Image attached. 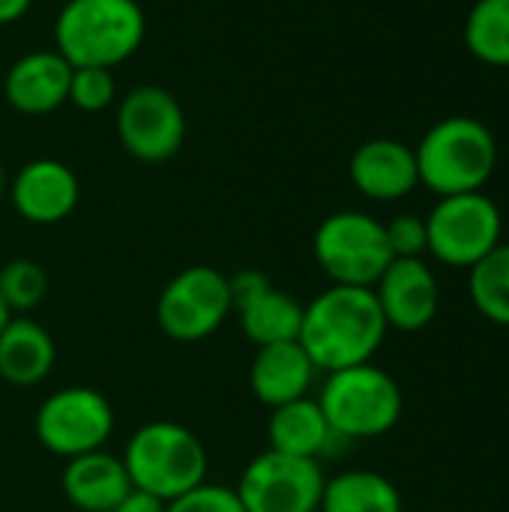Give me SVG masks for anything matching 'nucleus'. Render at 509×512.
Listing matches in <instances>:
<instances>
[{
  "instance_id": "18",
  "label": "nucleus",
  "mask_w": 509,
  "mask_h": 512,
  "mask_svg": "<svg viewBox=\"0 0 509 512\" xmlns=\"http://www.w3.org/2000/svg\"><path fill=\"white\" fill-rule=\"evenodd\" d=\"M60 489L75 510L111 512L132 492V483L123 468V459L96 450L66 459V468L60 474Z\"/></svg>"
},
{
  "instance_id": "3",
  "label": "nucleus",
  "mask_w": 509,
  "mask_h": 512,
  "mask_svg": "<svg viewBox=\"0 0 509 512\" xmlns=\"http://www.w3.org/2000/svg\"><path fill=\"white\" fill-rule=\"evenodd\" d=\"M207 465L204 441L174 420H150L138 426L123 450V468L132 489L165 504L207 483Z\"/></svg>"
},
{
  "instance_id": "27",
  "label": "nucleus",
  "mask_w": 509,
  "mask_h": 512,
  "mask_svg": "<svg viewBox=\"0 0 509 512\" xmlns=\"http://www.w3.org/2000/svg\"><path fill=\"white\" fill-rule=\"evenodd\" d=\"M165 512H246L237 492L231 486H213V483H201L198 489H192L189 495L177 498L168 504Z\"/></svg>"
},
{
  "instance_id": "29",
  "label": "nucleus",
  "mask_w": 509,
  "mask_h": 512,
  "mask_svg": "<svg viewBox=\"0 0 509 512\" xmlns=\"http://www.w3.org/2000/svg\"><path fill=\"white\" fill-rule=\"evenodd\" d=\"M168 510V504L165 501H159V498H153V495H147V492H138V489H132L117 507L111 512H165Z\"/></svg>"
},
{
  "instance_id": "9",
  "label": "nucleus",
  "mask_w": 509,
  "mask_h": 512,
  "mask_svg": "<svg viewBox=\"0 0 509 512\" xmlns=\"http://www.w3.org/2000/svg\"><path fill=\"white\" fill-rule=\"evenodd\" d=\"M231 312L228 276L207 264L180 270L156 300L159 330L183 345L213 336Z\"/></svg>"
},
{
  "instance_id": "32",
  "label": "nucleus",
  "mask_w": 509,
  "mask_h": 512,
  "mask_svg": "<svg viewBox=\"0 0 509 512\" xmlns=\"http://www.w3.org/2000/svg\"><path fill=\"white\" fill-rule=\"evenodd\" d=\"M6 171H3V162H0V201H3V195H6Z\"/></svg>"
},
{
  "instance_id": "13",
  "label": "nucleus",
  "mask_w": 509,
  "mask_h": 512,
  "mask_svg": "<svg viewBox=\"0 0 509 512\" xmlns=\"http://www.w3.org/2000/svg\"><path fill=\"white\" fill-rule=\"evenodd\" d=\"M78 177L60 159H33L9 183L15 213L33 225H57L78 207Z\"/></svg>"
},
{
  "instance_id": "31",
  "label": "nucleus",
  "mask_w": 509,
  "mask_h": 512,
  "mask_svg": "<svg viewBox=\"0 0 509 512\" xmlns=\"http://www.w3.org/2000/svg\"><path fill=\"white\" fill-rule=\"evenodd\" d=\"M9 318H12V312L6 309V303H3V297H0V330L9 324Z\"/></svg>"
},
{
  "instance_id": "5",
  "label": "nucleus",
  "mask_w": 509,
  "mask_h": 512,
  "mask_svg": "<svg viewBox=\"0 0 509 512\" xmlns=\"http://www.w3.org/2000/svg\"><path fill=\"white\" fill-rule=\"evenodd\" d=\"M315 399L330 429L345 441H369L387 435L405 408L402 387L375 363L330 372Z\"/></svg>"
},
{
  "instance_id": "21",
  "label": "nucleus",
  "mask_w": 509,
  "mask_h": 512,
  "mask_svg": "<svg viewBox=\"0 0 509 512\" xmlns=\"http://www.w3.org/2000/svg\"><path fill=\"white\" fill-rule=\"evenodd\" d=\"M318 512H402V495L384 474L351 468L327 477Z\"/></svg>"
},
{
  "instance_id": "2",
  "label": "nucleus",
  "mask_w": 509,
  "mask_h": 512,
  "mask_svg": "<svg viewBox=\"0 0 509 512\" xmlns=\"http://www.w3.org/2000/svg\"><path fill=\"white\" fill-rule=\"evenodd\" d=\"M147 33L138 0H66L54 21L57 54L72 66L114 69L129 60Z\"/></svg>"
},
{
  "instance_id": "15",
  "label": "nucleus",
  "mask_w": 509,
  "mask_h": 512,
  "mask_svg": "<svg viewBox=\"0 0 509 512\" xmlns=\"http://www.w3.org/2000/svg\"><path fill=\"white\" fill-rule=\"evenodd\" d=\"M69 78L72 66L57 51H30L9 66L3 93L15 111L39 117L57 111L69 99Z\"/></svg>"
},
{
  "instance_id": "1",
  "label": "nucleus",
  "mask_w": 509,
  "mask_h": 512,
  "mask_svg": "<svg viewBox=\"0 0 509 512\" xmlns=\"http://www.w3.org/2000/svg\"><path fill=\"white\" fill-rule=\"evenodd\" d=\"M387 321L372 288L330 285L312 303L303 306L300 345L318 372L372 363L387 339Z\"/></svg>"
},
{
  "instance_id": "8",
  "label": "nucleus",
  "mask_w": 509,
  "mask_h": 512,
  "mask_svg": "<svg viewBox=\"0 0 509 512\" xmlns=\"http://www.w3.org/2000/svg\"><path fill=\"white\" fill-rule=\"evenodd\" d=\"M33 432L36 441L60 459L96 453L105 450L114 435V408L93 387H63L36 408Z\"/></svg>"
},
{
  "instance_id": "19",
  "label": "nucleus",
  "mask_w": 509,
  "mask_h": 512,
  "mask_svg": "<svg viewBox=\"0 0 509 512\" xmlns=\"http://www.w3.org/2000/svg\"><path fill=\"white\" fill-rule=\"evenodd\" d=\"M57 360L54 336L27 315H12L0 330V378L12 387L42 384Z\"/></svg>"
},
{
  "instance_id": "24",
  "label": "nucleus",
  "mask_w": 509,
  "mask_h": 512,
  "mask_svg": "<svg viewBox=\"0 0 509 512\" xmlns=\"http://www.w3.org/2000/svg\"><path fill=\"white\" fill-rule=\"evenodd\" d=\"M48 294L45 270L30 258H15L0 267V297L12 315L33 312Z\"/></svg>"
},
{
  "instance_id": "20",
  "label": "nucleus",
  "mask_w": 509,
  "mask_h": 512,
  "mask_svg": "<svg viewBox=\"0 0 509 512\" xmlns=\"http://www.w3.org/2000/svg\"><path fill=\"white\" fill-rule=\"evenodd\" d=\"M243 336L255 345H279V342H297L303 327V303L276 285H270L264 294L249 300L237 309Z\"/></svg>"
},
{
  "instance_id": "6",
  "label": "nucleus",
  "mask_w": 509,
  "mask_h": 512,
  "mask_svg": "<svg viewBox=\"0 0 509 512\" xmlns=\"http://www.w3.org/2000/svg\"><path fill=\"white\" fill-rule=\"evenodd\" d=\"M312 252L333 285L354 288H372L393 261L384 222L360 210L330 213L315 228Z\"/></svg>"
},
{
  "instance_id": "14",
  "label": "nucleus",
  "mask_w": 509,
  "mask_h": 512,
  "mask_svg": "<svg viewBox=\"0 0 509 512\" xmlns=\"http://www.w3.org/2000/svg\"><path fill=\"white\" fill-rule=\"evenodd\" d=\"M348 177L354 189L372 201H399L420 186L414 147L396 138L363 141L348 162Z\"/></svg>"
},
{
  "instance_id": "11",
  "label": "nucleus",
  "mask_w": 509,
  "mask_h": 512,
  "mask_svg": "<svg viewBox=\"0 0 509 512\" xmlns=\"http://www.w3.org/2000/svg\"><path fill=\"white\" fill-rule=\"evenodd\" d=\"M117 138L123 150L147 165L177 156L186 138V117L180 102L159 84L132 87L117 105Z\"/></svg>"
},
{
  "instance_id": "12",
  "label": "nucleus",
  "mask_w": 509,
  "mask_h": 512,
  "mask_svg": "<svg viewBox=\"0 0 509 512\" xmlns=\"http://www.w3.org/2000/svg\"><path fill=\"white\" fill-rule=\"evenodd\" d=\"M372 291L387 327L399 333L426 330L441 306L438 279L423 258H393Z\"/></svg>"
},
{
  "instance_id": "30",
  "label": "nucleus",
  "mask_w": 509,
  "mask_h": 512,
  "mask_svg": "<svg viewBox=\"0 0 509 512\" xmlns=\"http://www.w3.org/2000/svg\"><path fill=\"white\" fill-rule=\"evenodd\" d=\"M33 0H0V24H12L18 21L27 9H30Z\"/></svg>"
},
{
  "instance_id": "25",
  "label": "nucleus",
  "mask_w": 509,
  "mask_h": 512,
  "mask_svg": "<svg viewBox=\"0 0 509 512\" xmlns=\"http://www.w3.org/2000/svg\"><path fill=\"white\" fill-rule=\"evenodd\" d=\"M117 96V81L111 75V69H99V66H78L72 69L69 78V99L75 108L81 111H105Z\"/></svg>"
},
{
  "instance_id": "28",
  "label": "nucleus",
  "mask_w": 509,
  "mask_h": 512,
  "mask_svg": "<svg viewBox=\"0 0 509 512\" xmlns=\"http://www.w3.org/2000/svg\"><path fill=\"white\" fill-rule=\"evenodd\" d=\"M273 282L261 273V270H240L234 276H228V291H231V306L234 312L240 306H246L249 300H255L258 294H264Z\"/></svg>"
},
{
  "instance_id": "17",
  "label": "nucleus",
  "mask_w": 509,
  "mask_h": 512,
  "mask_svg": "<svg viewBox=\"0 0 509 512\" xmlns=\"http://www.w3.org/2000/svg\"><path fill=\"white\" fill-rule=\"evenodd\" d=\"M267 441L270 450L300 459H315V462L333 456L336 444H351L330 429L318 399L312 396L273 408L267 417Z\"/></svg>"
},
{
  "instance_id": "4",
  "label": "nucleus",
  "mask_w": 509,
  "mask_h": 512,
  "mask_svg": "<svg viewBox=\"0 0 509 512\" xmlns=\"http://www.w3.org/2000/svg\"><path fill=\"white\" fill-rule=\"evenodd\" d=\"M420 183L438 198L483 192L498 168L495 132L477 117H444L414 147Z\"/></svg>"
},
{
  "instance_id": "22",
  "label": "nucleus",
  "mask_w": 509,
  "mask_h": 512,
  "mask_svg": "<svg viewBox=\"0 0 509 512\" xmlns=\"http://www.w3.org/2000/svg\"><path fill=\"white\" fill-rule=\"evenodd\" d=\"M468 51L495 69H509V0H477L465 18Z\"/></svg>"
},
{
  "instance_id": "23",
  "label": "nucleus",
  "mask_w": 509,
  "mask_h": 512,
  "mask_svg": "<svg viewBox=\"0 0 509 512\" xmlns=\"http://www.w3.org/2000/svg\"><path fill=\"white\" fill-rule=\"evenodd\" d=\"M468 294L486 321L509 327V243H498L468 270Z\"/></svg>"
},
{
  "instance_id": "16",
  "label": "nucleus",
  "mask_w": 509,
  "mask_h": 512,
  "mask_svg": "<svg viewBox=\"0 0 509 512\" xmlns=\"http://www.w3.org/2000/svg\"><path fill=\"white\" fill-rule=\"evenodd\" d=\"M315 363L303 351L300 342H279L264 345L255 351L249 366V390L264 408H279L297 402L312 393L315 384Z\"/></svg>"
},
{
  "instance_id": "26",
  "label": "nucleus",
  "mask_w": 509,
  "mask_h": 512,
  "mask_svg": "<svg viewBox=\"0 0 509 512\" xmlns=\"http://www.w3.org/2000/svg\"><path fill=\"white\" fill-rule=\"evenodd\" d=\"M384 231H387L393 258H423L429 252V234H426L423 216H414V213L393 216L390 222H384Z\"/></svg>"
},
{
  "instance_id": "10",
  "label": "nucleus",
  "mask_w": 509,
  "mask_h": 512,
  "mask_svg": "<svg viewBox=\"0 0 509 512\" xmlns=\"http://www.w3.org/2000/svg\"><path fill=\"white\" fill-rule=\"evenodd\" d=\"M324 483L321 462L267 447L243 468L234 492L246 512H318Z\"/></svg>"
},
{
  "instance_id": "7",
  "label": "nucleus",
  "mask_w": 509,
  "mask_h": 512,
  "mask_svg": "<svg viewBox=\"0 0 509 512\" xmlns=\"http://www.w3.org/2000/svg\"><path fill=\"white\" fill-rule=\"evenodd\" d=\"M426 234L429 255L447 267L471 270L501 243L504 219L486 192L447 195L426 216Z\"/></svg>"
}]
</instances>
